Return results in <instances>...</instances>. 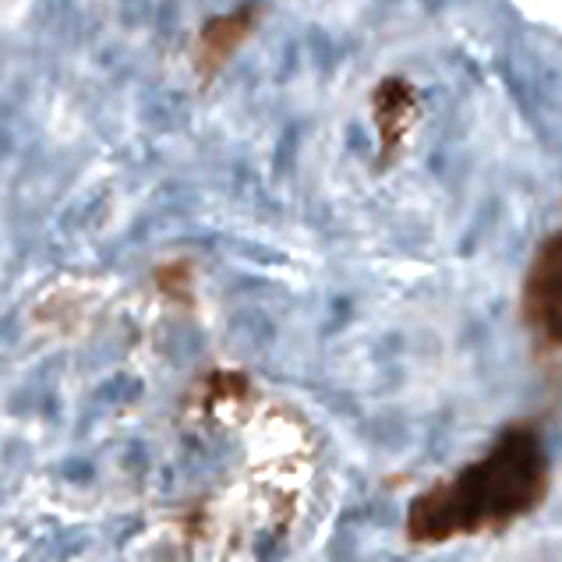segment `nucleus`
Here are the masks:
<instances>
[{
    "label": "nucleus",
    "mask_w": 562,
    "mask_h": 562,
    "mask_svg": "<svg viewBox=\"0 0 562 562\" xmlns=\"http://www.w3.org/2000/svg\"><path fill=\"white\" fill-rule=\"evenodd\" d=\"M552 488V463L531 431H513L488 457L422 492L407 509L414 544H446L506 531L535 513Z\"/></svg>",
    "instance_id": "f257e3e1"
},
{
    "label": "nucleus",
    "mask_w": 562,
    "mask_h": 562,
    "mask_svg": "<svg viewBox=\"0 0 562 562\" xmlns=\"http://www.w3.org/2000/svg\"><path fill=\"white\" fill-rule=\"evenodd\" d=\"M245 14H227V19H216L202 32V46H199V60H202V71H213L216 64L227 57L234 46L245 36Z\"/></svg>",
    "instance_id": "f03ea898"
},
{
    "label": "nucleus",
    "mask_w": 562,
    "mask_h": 562,
    "mask_svg": "<svg viewBox=\"0 0 562 562\" xmlns=\"http://www.w3.org/2000/svg\"><path fill=\"white\" fill-rule=\"evenodd\" d=\"M524 14H531L535 22H544L562 32V0H517Z\"/></svg>",
    "instance_id": "7ed1b4c3"
}]
</instances>
